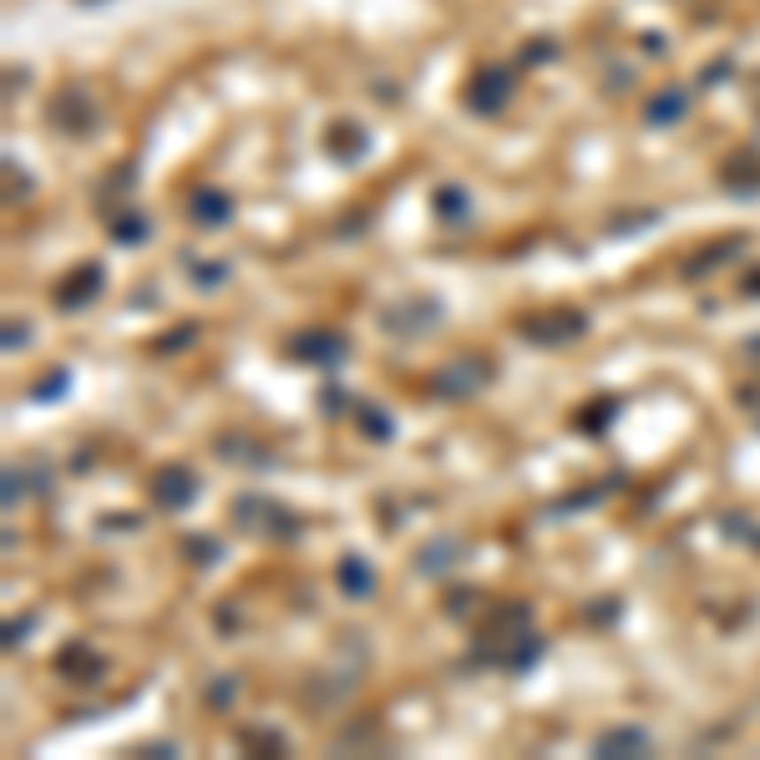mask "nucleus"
<instances>
[{"instance_id": "obj_8", "label": "nucleus", "mask_w": 760, "mask_h": 760, "mask_svg": "<svg viewBox=\"0 0 760 760\" xmlns=\"http://www.w3.org/2000/svg\"><path fill=\"white\" fill-rule=\"evenodd\" d=\"M457 563V543H431V548L421 552V573H442V568Z\"/></svg>"}, {"instance_id": "obj_3", "label": "nucleus", "mask_w": 760, "mask_h": 760, "mask_svg": "<svg viewBox=\"0 0 760 760\" xmlns=\"http://www.w3.org/2000/svg\"><path fill=\"white\" fill-rule=\"evenodd\" d=\"M193 492H198V482L188 477V472H168V477H158V502H168V507H183Z\"/></svg>"}, {"instance_id": "obj_10", "label": "nucleus", "mask_w": 760, "mask_h": 760, "mask_svg": "<svg viewBox=\"0 0 760 760\" xmlns=\"http://www.w3.org/2000/svg\"><path fill=\"white\" fill-rule=\"evenodd\" d=\"M117 239H122V244H137V239H147V218H127L122 229H117Z\"/></svg>"}, {"instance_id": "obj_6", "label": "nucleus", "mask_w": 760, "mask_h": 760, "mask_svg": "<svg viewBox=\"0 0 760 760\" xmlns=\"http://www.w3.org/2000/svg\"><path fill=\"white\" fill-rule=\"evenodd\" d=\"M340 584L350 588L355 599H365V593H371V568H365V558H345V563H340Z\"/></svg>"}, {"instance_id": "obj_9", "label": "nucleus", "mask_w": 760, "mask_h": 760, "mask_svg": "<svg viewBox=\"0 0 760 760\" xmlns=\"http://www.w3.org/2000/svg\"><path fill=\"white\" fill-rule=\"evenodd\" d=\"M679 112H685V102H679V97H659L654 112H649V122H674Z\"/></svg>"}, {"instance_id": "obj_7", "label": "nucleus", "mask_w": 760, "mask_h": 760, "mask_svg": "<svg viewBox=\"0 0 760 760\" xmlns=\"http://www.w3.org/2000/svg\"><path fill=\"white\" fill-rule=\"evenodd\" d=\"M193 213L203 218V223H223V218H229V198H218V193H198V198H193Z\"/></svg>"}, {"instance_id": "obj_2", "label": "nucleus", "mask_w": 760, "mask_h": 760, "mask_svg": "<svg viewBox=\"0 0 760 760\" xmlns=\"http://www.w3.org/2000/svg\"><path fill=\"white\" fill-rule=\"evenodd\" d=\"M502 97H507V76H502V71H482L477 82H472V106H477V112H497Z\"/></svg>"}, {"instance_id": "obj_1", "label": "nucleus", "mask_w": 760, "mask_h": 760, "mask_svg": "<svg viewBox=\"0 0 760 760\" xmlns=\"http://www.w3.org/2000/svg\"><path fill=\"white\" fill-rule=\"evenodd\" d=\"M599 756H644L649 750V735L644 730H634V725H619V730H608V735H599V745H593Z\"/></svg>"}, {"instance_id": "obj_4", "label": "nucleus", "mask_w": 760, "mask_h": 760, "mask_svg": "<svg viewBox=\"0 0 760 760\" xmlns=\"http://www.w3.org/2000/svg\"><path fill=\"white\" fill-rule=\"evenodd\" d=\"M300 355H304V360L330 365V360H340V355H345V340H335V335H309V340H300Z\"/></svg>"}, {"instance_id": "obj_5", "label": "nucleus", "mask_w": 760, "mask_h": 760, "mask_svg": "<svg viewBox=\"0 0 760 760\" xmlns=\"http://www.w3.org/2000/svg\"><path fill=\"white\" fill-rule=\"evenodd\" d=\"M97 284H102V274H97V269H82V274H76V279H71L67 284V289H61V304H67V309H71V304H82V300H91V294H97Z\"/></svg>"}]
</instances>
